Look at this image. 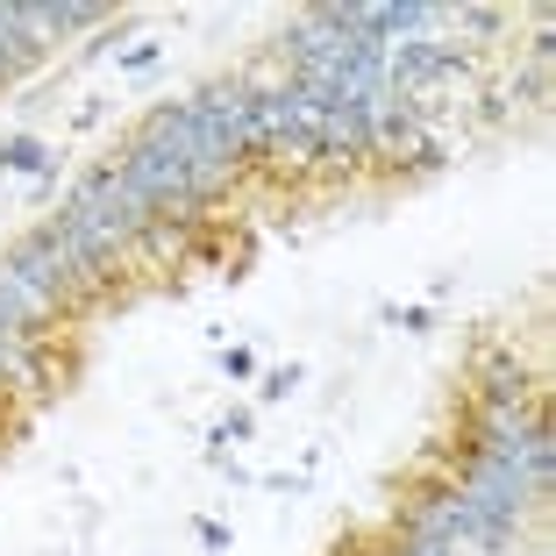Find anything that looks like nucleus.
Here are the masks:
<instances>
[{"label":"nucleus","mask_w":556,"mask_h":556,"mask_svg":"<svg viewBox=\"0 0 556 556\" xmlns=\"http://www.w3.org/2000/svg\"><path fill=\"white\" fill-rule=\"evenodd\" d=\"M8 271L22 278V286H29V293H43V300H58V293H72V286H79V257H72V243H65V229H58V222H43V229L29 236V243L15 250V257H8Z\"/></svg>","instance_id":"f257e3e1"},{"label":"nucleus","mask_w":556,"mask_h":556,"mask_svg":"<svg viewBox=\"0 0 556 556\" xmlns=\"http://www.w3.org/2000/svg\"><path fill=\"white\" fill-rule=\"evenodd\" d=\"M58 307V300H43V293H29V286H22L15 271H8V264H0V336H36V321H43V314Z\"/></svg>","instance_id":"f03ea898"},{"label":"nucleus","mask_w":556,"mask_h":556,"mask_svg":"<svg viewBox=\"0 0 556 556\" xmlns=\"http://www.w3.org/2000/svg\"><path fill=\"white\" fill-rule=\"evenodd\" d=\"M521 393H528L521 357H485V400H521Z\"/></svg>","instance_id":"7ed1b4c3"},{"label":"nucleus","mask_w":556,"mask_h":556,"mask_svg":"<svg viewBox=\"0 0 556 556\" xmlns=\"http://www.w3.org/2000/svg\"><path fill=\"white\" fill-rule=\"evenodd\" d=\"M0 164L8 172H50V150L36 136H15V143H0Z\"/></svg>","instance_id":"20e7f679"},{"label":"nucleus","mask_w":556,"mask_h":556,"mask_svg":"<svg viewBox=\"0 0 556 556\" xmlns=\"http://www.w3.org/2000/svg\"><path fill=\"white\" fill-rule=\"evenodd\" d=\"M300 378H307V371H300V364H278V371L264 378V400H286V393H293V386H300Z\"/></svg>","instance_id":"39448f33"},{"label":"nucleus","mask_w":556,"mask_h":556,"mask_svg":"<svg viewBox=\"0 0 556 556\" xmlns=\"http://www.w3.org/2000/svg\"><path fill=\"white\" fill-rule=\"evenodd\" d=\"M250 428H257V414H250V407H236V414H229V421L214 428V442H243V435H250Z\"/></svg>","instance_id":"423d86ee"},{"label":"nucleus","mask_w":556,"mask_h":556,"mask_svg":"<svg viewBox=\"0 0 556 556\" xmlns=\"http://www.w3.org/2000/svg\"><path fill=\"white\" fill-rule=\"evenodd\" d=\"M193 535H200V549H229V528H222V521H200Z\"/></svg>","instance_id":"0eeeda50"},{"label":"nucleus","mask_w":556,"mask_h":556,"mask_svg":"<svg viewBox=\"0 0 556 556\" xmlns=\"http://www.w3.org/2000/svg\"><path fill=\"white\" fill-rule=\"evenodd\" d=\"M222 364H229V378H250V371H257V357H250V350H229Z\"/></svg>","instance_id":"6e6552de"},{"label":"nucleus","mask_w":556,"mask_h":556,"mask_svg":"<svg viewBox=\"0 0 556 556\" xmlns=\"http://www.w3.org/2000/svg\"><path fill=\"white\" fill-rule=\"evenodd\" d=\"M400 556H457V549H450V542H407Z\"/></svg>","instance_id":"1a4fd4ad"}]
</instances>
